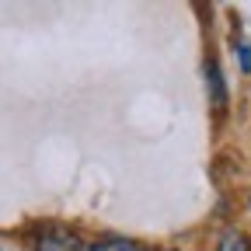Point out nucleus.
<instances>
[{
  "mask_svg": "<svg viewBox=\"0 0 251 251\" xmlns=\"http://www.w3.org/2000/svg\"><path fill=\"white\" fill-rule=\"evenodd\" d=\"M35 251H80V241H77V234H70V230L52 227V230H42V234H39Z\"/></svg>",
  "mask_w": 251,
  "mask_h": 251,
  "instance_id": "obj_1",
  "label": "nucleus"
},
{
  "mask_svg": "<svg viewBox=\"0 0 251 251\" xmlns=\"http://www.w3.org/2000/svg\"><path fill=\"white\" fill-rule=\"evenodd\" d=\"M216 251H251V241H248L241 230H227L224 237H220Z\"/></svg>",
  "mask_w": 251,
  "mask_h": 251,
  "instance_id": "obj_2",
  "label": "nucleus"
},
{
  "mask_svg": "<svg viewBox=\"0 0 251 251\" xmlns=\"http://www.w3.org/2000/svg\"><path fill=\"white\" fill-rule=\"evenodd\" d=\"M140 244H133V241H126V237H112V241H98L91 251H136Z\"/></svg>",
  "mask_w": 251,
  "mask_h": 251,
  "instance_id": "obj_4",
  "label": "nucleus"
},
{
  "mask_svg": "<svg viewBox=\"0 0 251 251\" xmlns=\"http://www.w3.org/2000/svg\"><path fill=\"white\" fill-rule=\"evenodd\" d=\"M136 251H147V248H136Z\"/></svg>",
  "mask_w": 251,
  "mask_h": 251,
  "instance_id": "obj_5",
  "label": "nucleus"
},
{
  "mask_svg": "<svg viewBox=\"0 0 251 251\" xmlns=\"http://www.w3.org/2000/svg\"><path fill=\"white\" fill-rule=\"evenodd\" d=\"M209 87H213V101L216 105H224V98H227V91H224V80H220V67L209 59Z\"/></svg>",
  "mask_w": 251,
  "mask_h": 251,
  "instance_id": "obj_3",
  "label": "nucleus"
}]
</instances>
